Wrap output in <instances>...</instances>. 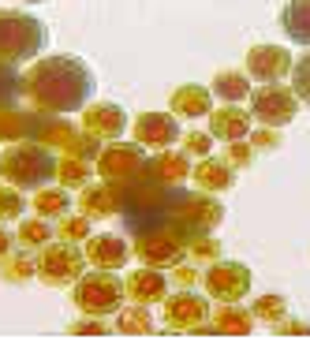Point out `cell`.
Wrapping results in <instances>:
<instances>
[{
  "label": "cell",
  "instance_id": "cell-1",
  "mask_svg": "<svg viewBox=\"0 0 310 351\" xmlns=\"http://www.w3.org/2000/svg\"><path fill=\"white\" fill-rule=\"evenodd\" d=\"M94 94V71L71 53L41 56L23 71V101L49 116L82 112Z\"/></svg>",
  "mask_w": 310,
  "mask_h": 351
},
{
  "label": "cell",
  "instance_id": "cell-2",
  "mask_svg": "<svg viewBox=\"0 0 310 351\" xmlns=\"http://www.w3.org/2000/svg\"><path fill=\"white\" fill-rule=\"evenodd\" d=\"M56 161L60 157L38 142H15L0 154V180L15 191H41L56 180Z\"/></svg>",
  "mask_w": 310,
  "mask_h": 351
},
{
  "label": "cell",
  "instance_id": "cell-3",
  "mask_svg": "<svg viewBox=\"0 0 310 351\" xmlns=\"http://www.w3.org/2000/svg\"><path fill=\"white\" fill-rule=\"evenodd\" d=\"M221 221H224V206L217 202V195L172 187L165 228H172V232H180L183 239H191V236H209Z\"/></svg>",
  "mask_w": 310,
  "mask_h": 351
},
{
  "label": "cell",
  "instance_id": "cell-4",
  "mask_svg": "<svg viewBox=\"0 0 310 351\" xmlns=\"http://www.w3.org/2000/svg\"><path fill=\"white\" fill-rule=\"evenodd\" d=\"M49 45V30L38 15L27 12H0V60L4 64H27Z\"/></svg>",
  "mask_w": 310,
  "mask_h": 351
},
{
  "label": "cell",
  "instance_id": "cell-5",
  "mask_svg": "<svg viewBox=\"0 0 310 351\" xmlns=\"http://www.w3.org/2000/svg\"><path fill=\"white\" fill-rule=\"evenodd\" d=\"M97 176H102V183H108V187L116 191H128L135 187V183L146 180V149L139 146V142H105L102 154H97Z\"/></svg>",
  "mask_w": 310,
  "mask_h": 351
},
{
  "label": "cell",
  "instance_id": "cell-6",
  "mask_svg": "<svg viewBox=\"0 0 310 351\" xmlns=\"http://www.w3.org/2000/svg\"><path fill=\"white\" fill-rule=\"evenodd\" d=\"M75 306H79L86 317H108V314H120L123 311V280L116 273H105V269H94V273H82L75 280V291H71Z\"/></svg>",
  "mask_w": 310,
  "mask_h": 351
},
{
  "label": "cell",
  "instance_id": "cell-7",
  "mask_svg": "<svg viewBox=\"0 0 310 351\" xmlns=\"http://www.w3.org/2000/svg\"><path fill=\"white\" fill-rule=\"evenodd\" d=\"M86 273V258H82L79 243H64L53 239L45 250H38V280L49 288H75V280Z\"/></svg>",
  "mask_w": 310,
  "mask_h": 351
},
{
  "label": "cell",
  "instance_id": "cell-8",
  "mask_svg": "<svg viewBox=\"0 0 310 351\" xmlns=\"http://www.w3.org/2000/svg\"><path fill=\"white\" fill-rule=\"evenodd\" d=\"M131 254H135L142 265H150V269H165V265H180L183 262V254H187V239H183L180 232L157 224V228L135 232V239H131Z\"/></svg>",
  "mask_w": 310,
  "mask_h": 351
},
{
  "label": "cell",
  "instance_id": "cell-9",
  "mask_svg": "<svg viewBox=\"0 0 310 351\" xmlns=\"http://www.w3.org/2000/svg\"><path fill=\"white\" fill-rule=\"evenodd\" d=\"M250 284H254V273L232 258H217L213 265L202 269V288L217 303H239L243 295H250Z\"/></svg>",
  "mask_w": 310,
  "mask_h": 351
},
{
  "label": "cell",
  "instance_id": "cell-10",
  "mask_svg": "<svg viewBox=\"0 0 310 351\" xmlns=\"http://www.w3.org/2000/svg\"><path fill=\"white\" fill-rule=\"evenodd\" d=\"M299 112V97L291 94V86H273V82H265V86L250 90V120H258L262 128H288L291 120H296Z\"/></svg>",
  "mask_w": 310,
  "mask_h": 351
},
{
  "label": "cell",
  "instance_id": "cell-11",
  "mask_svg": "<svg viewBox=\"0 0 310 351\" xmlns=\"http://www.w3.org/2000/svg\"><path fill=\"white\" fill-rule=\"evenodd\" d=\"M131 142H139L142 149H169L180 142V120L172 112H139L131 123Z\"/></svg>",
  "mask_w": 310,
  "mask_h": 351
},
{
  "label": "cell",
  "instance_id": "cell-12",
  "mask_svg": "<svg viewBox=\"0 0 310 351\" xmlns=\"http://www.w3.org/2000/svg\"><path fill=\"white\" fill-rule=\"evenodd\" d=\"M165 325L172 332H195L198 325L209 322V299L195 295V291H180V295L165 299Z\"/></svg>",
  "mask_w": 310,
  "mask_h": 351
},
{
  "label": "cell",
  "instance_id": "cell-13",
  "mask_svg": "<svg viewBox=\"0 0 310 351\" xmlns=\"http://www.w3.org/2000/svg\"><path fill=\"white\" fill-rule=\"evenodd\" d=\"M291 53L281 45H254L247 56H243V68H247V79H258L265 86V82H276L284 79V75H291Z\"/></svg>",
  "mask_w": 310,
  "mask_h": 351
},
{
  "label": "cell",
  "instance_id": "cell-14",
  "mask_svg": "<svg viewBox=\"0 0 310 351\" xmlns=\"http://www.w3.org/2000/svg\"><path fill=\"white\" fill-rule=\"evenodd\" d=\"M82 131L94 135L97 142H120L128 131V112L112 101H97L82 108Z\"/></svg>",
  "mask_w": 310,
  "mask_h": 351
},
{
  "label": "cell",
  "instance_id": "cell-15",
  "mask_svg": "<svg viewBox=\"0 0 310 351\" xmlns=\"http://www.w3.org/2000/svg\"><path fill=\"white\" fill-rule=\"evenodd\" d=\"M82 258H86V265H94V269H105V273H116L128 265L131 258V247L123 236H112V232H102V236H90L86 243H82Z\"/></svg>",
  "mask_w": 310,
  "mask_h": 351
},
{
  "label": "cell",
  "instance_id": "cell-16",
  "mask_svg": "<svg viewBox=\"0 0 310 351\" xmlns=\"http://www.w3.org/2000/svg\"><path fill=\"white\" fill-rule=\"evenodd\" d=\"M123 291H128V299L135 306H157V303H165V299H169V277H165L161 269L142 265V269L128 273Z\"/></svg>",
  "mask_w": 310,
  "mask_h": 351
},
{
  "label": "cell",
  "instance_id": "cell-17",
  "mask_svg": "<svg viewBox=\"0 0 310 351\" xmlns=\"http://www.w3.org/2000/svg\"><path fill=\"white\" fill-rule=\"evenodd\" d=\"M49 112H38V108H0V146H15V142H34L41 120Z\"/></svg>",
  "mask_w": 310,
  "mask_h": 351
},
{
  "label": "cell",
  "instance_id": "cell-18",
  "mask_svg": "<svg viewBox=\"0 0 310 351\" xmlns=\"http://www.w3.org/2000/svg\"><path fill=\"white\" fill-rule=\"evenodd\" d=\"M191 169H195V165H191L187 154H180V149H161V154L150 157L146 180L161 183V187H180V183L191 176Z\"/></svg>",
  "mask_w": 310,
  "mask_h": 351
},
{
  "label": "cell",
  "instance_id": "cell-19",
  "mask_svg": "<svg viewBox=\"0 0 310 351\" xmlns=\"http://www.w3.org/2000/svg\"><path fill=\"white\" fill-rule=\"evenodd\" d=\"M191 180H195V191H206V195H224V191L236 187V169H228L221 157L209 154V157H202V161H195Z\"/></svg>",
  "mask_w": 310,
  "mask_h": 351
},
{
  "label": "cell",
  "instance_id": "cell-20",
  "mask_svg": "<svg viewBox=\"0 0 310 351\" xmlns=\"http://www.w3.org/2000/svg\"><path fill=\"white\" fill-rule=\"evenodd\" d=\"M79 213L86 217V221H105V217H116L120 213V191L108 187V183H90V187L79 191Z\"/></svg>",
  "mask_w": 310,
  "mask_h": 351
},
{
  "label": "cell",
  "instance_id": "cell-21",
  "mask_svg": "<svg viewBox=\"0 0 310 351\" xmlns=\"http://www.w3.org/2000/svg\"><path fill=\"white\" fill-rule=\"evenodd\" d=\"M206 120H209V135L221 138V142H239L250 135V116L239 105H224L217 112H209Z\"/></svg>",
  "mask_w": 310,
  "mask_h": 351
},
{
  "label": "cell",
  "instance_id": "cell-22",
  "mask_svg": "<svg viewBox=\"0 0 310 351\" xmlns=\"http://www.w3.org/2000/svg\"><path fill=\"white\" fill-rule=\"evenodd\" d=\"M169 108H172V116L198 120V116H209V112H213V94H209V86H195V82H187V86H176V90H172Z\"/></svg>",
  "mask_w": 310,
  "mask_h": 351
},
{
  "label": "cell",
  "instance_id": "cell-23",
  "mask_svg": "<svg viewBox=\"0 0 310 351\" xmlns=\"http://www.w3.org/2000/svg\"><path fill=\"white\" fill-rule=\"evenodd\" d=\"M281 27L288 34V41L310 49V0H288L281 12Z\"/></svg>",
  "mask_w": 310,
  "mask_h": 351
},
{
  "label": "cell",
  "instance_id": "cell-24",
  "mask_svg": "<svg viewBox=\"0 0 310 351\" xmlns=\"http://www.w3.org/2000/svg\"><path fill=\"white\" fill-rule=\"evenodd\" d=\"M75 135H79V128H75L71 120H64V116H45L41 128H38V135H34V142L45 146V149H60V154H68Z\"/></svg>",
  "mask_w": 310,
  "mask_h": 351
},
{
  "label": "cell",
  "instance_id": "cell-25",
  "mask_svg": "<svg viewBox=\"0 0 310 351\" xmlns=\"http://www.w3.org/2000/svg\"><path fill=\"white\" fill-rule=\"evenodd\" d=\"M38 277V254L34 250H12V254L0 262V280L4 284H30Z\"/></svg>",
  "mask_w": 310,
  "mask_h": 351
},
{
  "label": "cell",
  "instance_id": "cell-26",
  "mask_svg": "<svg viewBox=\"0 0 310 351\" xmlns=\"http://www.w3.org/2000/svg\"><path fill=\"white\" fill-rule=\"evenodd\" d=\"M209 94H217L221 101H228V105L247 101V94H250L247 71H217L213 82H209Z\"/></svg>",
  "mask_w": 310,
  "mask_h": 351
},
{
  "label": "cell",
  "instance_id": "cell-27",
  "mask_svg": "<svg viewBox=\"0 0 310 351\" xmlns=\"http://www.w3.org/2000/svg\"><path fill=\"white\" fill-rule=\"evenodd\" d=\"M254 329L250 311H243L239 303H221L213 314V332H228V337H247Z\"/></svg>",
  "mask_w": 310,
  "mask_h": 351
},
{
  "label": "cell",
  "instance_id": "cell-28",
  "mask_svg": "<svg viewBox=\"0 0 310 351\" xmlns=\"http://www.w3.org/2000/svg\"><path fill=\"white\" fill-rule=\"evenodd\" d=\"M53 236L56 232L49 228V221H41V217H23L19 221V232H15V247H23V250H45L49 243H53Z\"/></svg>",
  "mask_w": 310,
  "mask_h": 351
},
{
  "label": "cell",
  "instance_id": "cell-29",
  "mask_svg": "<svg viewBox=\"0 0 310 351\" xmlns=\"http://www.w3.org/2000/svg\"><path fill=\"white\" fill-rule=\"evenodd\" d=\"M30 206H34V213L41 217V221H60L75 202L68 198L64 187H41V191H34V202Z\"/></svg>",
  "mask_w": 310,
  "mask_h": 351
},
{
  "label": "cell",
  "instance_id": "cell-30",
  "mask_svg": "<svg viewBox=\"0 0 310 351\" xmlns=\"http://www.w3.org/2000/svg\"><path fill=\"white\" fill-rule=\"evenodd\" d=\"M116 332H123V337H150V332H157V322L154 314H150V306H135L131 303L128 311L116 314Z\"/></svg>",
  "mask_w": 310,
  "mask_h": 351
},
{
  "label": "cell",
  "instance_id": "cell-31",
  "mask_svg": "<svg viewBox=\"0 0 310 351\" xmlns=\"http://www.w3.org/2000/svg\"><path fill=\"white\" fill-rule=\"evenodd\" d=\"M90 176H94V165L90 161H75V157H60L56 161V187H64V191L90 187Z\"/></svg>",
  "mask_w": 310,
  "mask_h": 351
},
{
  "label": "cell",
  "instance_id": "cell-32",
  "mask_svg": "<svg viewBox=\"0 0 310 351\" xmlns=\"http://www.w3.org/2000/svg\"><path fill=\"white\" fill-rule=\"evenodd\" d=\"M217 258H221V239H217V236H191L187 239V254H183V262L213 265Z\"/></svg>",
  "mask_w": 310,
  "mask_h": 351
},
{
  "label": "cell",
  "instance_id": "cell-33",
  "mask_svg": "<svg viewBox=\"0 0 310 351\" xmlns=\"http://www.w3.org/2000/svg\"><path fill=\"white\" fill-rule=\"evenodd\" d=\"M250 317L254 322H265L273 329V325H281L284 317H288V303H284V295H258L254 299V306H250Z\"/></svg>",
  "mask_w": 310,
  "mask_h": 351
},
{
  "label": "cell",
  "instance_id": "cell-34",
  "mask_svg": "<svg viewBox=\"0 0 310 351\" xmlns=\"http://www.w3.org/2000/svg\"><path fill=\"white\" fill-rule=\"evenodd\" d=\"M23 101V71H15V64L0 60V108H15Z\"/></svg>",
  "mask_w": 310,
  "mask_h": 351
},
{
  "label": "cell",
  "instance_id": "cell-35",
  "mask_svg": "<svg viewBox=\"0 0 310 351\" xmlns=\"http://www.w3.org/2000/svg\"><path fill=\"white\" fill-rule=\"evenodd\" d=\"M90 224H94V221H86V217H82V213H64L60 217V221H56V239H64V243H86V239L90 236H94V232H90Z\"/></svg>",
  "mask_w": 310,
  "mask_h": 351
},
{
  "label": "cell",
  "instance_id": "cell-36",
  "mask_svg": "<svg viewBox=\"0 0 310 351\" xmlns=\"http://www.w3.org/2000/svg\"><path fill=\"white\" fill-rule=\"evenodd\" d=\"M27 198H23V191L8 187V183H0V224L8 221H23L27 217Z\"/></svg>",
  "mask_w": 310,
  "mask_h": 351
},
{
  "label": "cell",
  "instance_id": "cell-37",
  "mask_svg": "<svg viewBox=\"0 0 310 351\" xmlns=\"http://www.w3.org/2000/svg\"><path fill=\"white\" fill-rule=\"evenodd\" d=\"M291 94H296L303 105H310V49L291 64Z\"/></svg>",
  "mask_w": 310,
  "mask_h": 351
},
{
  "label": "cell",
  "instance_id": "cell-38",
  "mask_svg": "<svg viewBox=\"0 0 310 351\" xmlns=\"http://www.w3.org/2000/svg\"><path fill=\"white\" fill-rule=\"evenodd\" d=\"M228 169H247L250 161H254V146H250L247 138H239V142H228L224 146V157H221Z\"/></svg>",
  "mask_w": 310,
  "mask_h": 351
},
{
  "label": "cell",
  "instance_id": "cell-39",
  "mask_svg": "<svg viewBox=\"0 0 310 351\" xmlns=\"http://www.w3.org/2000/svg\"><path fill=\"white\" fill-rule=\"evenodd\" d=\"M183 154L191 157V161H202V157L213 154V135L209 131H187V138H183Z\"/></svg>",
  "mask_w": 310,
  "mask_h": 351
},
{
  "label": "cell",
  "instance_id": "cell-40",
  "mask_svg": "<svg viewBox=\"0 0 310 351\" xmlns=\"http://www.w3.org/2000/svg\"><path fill=\"white\" fill-rule=\"evenodd\" d=\"M247 142L254 146V154H273V149L284 146V138H281V131H276V128H258V131H250Z\"/></svg>",
  "mask_w": 310,
  "mask_h": 351
},
{
  "label": "cell",
  "instance_id": "cell-41",
  "mask_svg": "<svg viewBox=\"0 0 310 351\" xmlns=\"http://www.w3.org/2000/svg\"><path fill=\"white\" fill-rule=\"evenodd\" d=\"M169 284H176L180 291H191L195 284H202V273H198V265L180 262V265H172V277H169Z\"/></svg>",
  "mask_w": 310,
  "mask_h": 351
},
{
  "label": "cell",
  "instance_id": "cell-42",
  "mask_svg": "<svg viewBox=\"0 0 310 351\" xmlns=\"http://www.w3.org/2000/svg\"><path fill=\"white\" fill-rule=\"evenodd\" d=\"M68 332H75V337H105V332H112V325H105L102 317H79L75 325H68Z\"/></svg>",
  "mask_w": 310,
  "mask_h": 351
},
{
  "label": "cell",
  "instance_id": "cell-43",
  "mask_svg": "<svg viewBox=\"0 0 310 351\" xmlns=\"http://www.w3.org/2000/svg\"><path fill=\"white\" fill-rule=\"evenodd\" d=\"M273 332H276V337H307L310 325L299 322V317H284L281 325H273Z\"/></svg>",
  "mask_w": 310,
  "mask_h": 351
},
{
  "label": "cell",
  "instance_id": "cell-44",
  "mask_svg": "<svg viewBox=\"0 0 310 351\" xmlns=\"http://www.w3.org/2000/svg\"><path fill=\"white\" fill-rule=\"evenodd\" d=\"M12 250H15V236L4 228V224H0V262H4V258L12 254Z\"/></svg>",
  "mask_w": 310,
  "mask_h": 351
},
{
  "label": "cell",
  "instance_id": "cell-45",
  "mask_svg": "<svg viewBox=\"0 0 310 351\" xmlns=\"http://www.w3.org/2000/svg\"><path fill=\"white\" fill-rule=\"evenodd\" d=\"M23 4H41V0H23Z\"/></svg>",
  "mask_w": 310,
  "mask_h": 351
}]
</instances>
